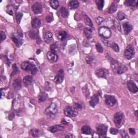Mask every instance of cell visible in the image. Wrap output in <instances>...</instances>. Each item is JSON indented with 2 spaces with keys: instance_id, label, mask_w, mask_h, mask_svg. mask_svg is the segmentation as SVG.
I'll list each match as a JSON object with an SVG mask.
<instances>
[{
  "instance_id": "1",
  "label": "cell",
  "mask_w": 138,
  "mask_h": 138,
  "mask_svg": "<svg viewBox=\"0 0 138 138\" xmlns=\"http://www.w3.org/2000/svg\"><path fill=\"white\" fill-rule=\"evenodd\" d=\"M58 111V108L57 104L52 103L47 107L45 110V113L47 116H49L50 118H54L57 115Z\"/></svg>"
},
{
  "instance_id": "2",
  "label": "cell",
  "mask_w": 138,
  "mask_h": 138,
  "mask_svg": "<svg viewBox=\"0 0 138 138\" xmlns=\"http://www.w3.org/2000/svg\"><path fill=\"white\" fill-rule=\"evenodd\" d=\"M21 68L26 71H31L33 75H35L37 72V69L33 64L29 62H24L21 64Z\"/></svg>"
},
{
  "instance_id": "3",
  "label": "cell",
  "mask_w": 138,
  "mask_h": 138,
  "mask_svg": "<svg viewBox=\"0 0 138 138\" xmlns=\"http://www.w3.org/2000/svg\"><path fill=\"white\" fill-rule=\"evenodd\" d=\"M64 112L66 116L70 118L75 117L78 114L77 110L75 107H73L71 106H66L64 110Z\"/></svg>"
},
{
  "instance_id": "4",
  "label": "cell",
  "mask_w": 138,
  "mask_h": 138,
  "mask_svg": "<svg viewBox=\"0 0 138 138\" xmlns=\"http://www.w3.org/2000/svg\"><path fill=\"white\" fill-rule=\"evenodd\" d=\"M124 121V116L123 113L117 112L114 115V123L115 126L119 128L123 124Z\"/></svg>"
},
{
  "instance_id": "5",
  "label": "cell",
  "mask_w": 138,
  "mask_h": 138,
  "mask_svg": "<svg viewBox=\"0 0 138 138\" xmlns=\"http://www.w3.org/2000/svg\"><path fill=\"white\" fill-rule=\"evenodd\" d=\"M99 34L104 38H108L111 36V31L110 28L102 26L99 29Z\"/></svg>"
},
{
  "instance_id": "6",
  "label": "cell",
  "mask_w": 138,
  "mask_h": 138,
  "mask_svg": "<svg viewBox=\"0 0 138 138\" xmlns=\"http://www.w3.org/2000/svg\"><path fill=\"white\" fill-rule=\"evenodd\" d=\"M135 54L134 49L131 45L127 46L124 52V56L127 59H131L134 57Z\"/></svg>"
},
{
  "instance_id": "7",
  "label": "cell",
  "mask_w": 138,
  "mask_h": 138,
  "mask_svg": "<svg viewBox=\"0 0 138 138\" xmlns=\"http://www.w3.org/2000/svg\"><path fill=\"white\" fill-rule=\"evenodd\" d=\"M105 104L106 105L109 107H112L114 105H115L116 101L115 97L112 95H105Z\"/></svg>"
},
{
  "instance_id": "8",
  "label": "cell",
  "mask_w": 138,
  "mask_h": 138,
  "mask_svg": "<svg viewBox=\"0 0 138 138\" xmlns=\"http://www.w3.org/2000/svg\"><path fill=\"white\" fill-rule=\"evenodd\" d=\"M64 78V72L63 69H60L58 71L57 75H56L54 80L55 83L57 84H61L63 82Z\"/></svg>"
},
{
  "instance_id": "9",
  "label": "cell",
  "mask_w": 138,
  "mask_h": 138,
  "mask_svg": "<svg viewBox=\"0 0 138 138\" xmlns=\"http://www.w3.org/2000/svg\"><path fill=\"white\" fill-rule=\"evenodd\" d=\"M107 126L105 125H99L97 127V134L100 137L104 136L107 133Z\"/></svg>"
},
{
  "instance_id": "10",
  "label": "cell",
  "mask_w": 138,
  "mask_h": 138,
  "mask_svg": "<svg viewBox=\"0 0 138 138\" xmlns=\"http://www.w3.org/2000/svg\"><path fill=\"white\" fill-rule=\"evenodd\" d=\"M95 75H96L98 78H106L107 76L108 72V71L106 70L105 69H98L95 71Z\"/></svg>"
},
{
  "instance_id": "11",
  "label": "cell",
  "mask_w": 138,
  "mask_h": 138,
  "mask_svg": "<svg viewBox=\"0 0 138 138\" xmlns=\"http://www.w3.org/2000/svg\"><path fill=\"white\" fill-rule=\"evenodd\" d=\"M127 86L129 91L130 92H131L132 93H137L138 91L137 85L135 84L134 81H133L132 80H129L127 82Z\"/></svg>"
},
{
  "instance_id": "12",
  "label": "cell",
  "mask_w": 138,
  "mask_h": 138,
  "mask_svg": "<svg viewBox=\"0 0 138 138\" xmlns=\"http://www.w3.org/2000/svg\"><path fill=\"white\" fill-rule=\"evenodd\" d=\"M31 8L34 14H40L42 12V9H43V8H42L41 4L39 3V2H36V3L32 6Z\"/></svg>"
},
{
  "instance_id": "13",
  "label": "cell",
  "mask_w": 138,
  "mask_h": 138,
  "mask_svg": "<svg viewBox=\"0 0 138 138\" xmlns=\"http://www.w3.org/2000/svg\"><path fill=\"white\" fill-rule=\"evenodd\" d=\"M46 56L47 59L51 62H56L58 59V56L57 54L52 51L47 52Z\"/></svg>"
},
{
  "instance_id": "14",
  "label": "cell",
  "mask_w": 138,
  "mask_h": 138,
  "mask_svg": "<svg viewBox=\"0 0 138 138\" xmlns=\"http://www.w3.org/2000/svg\"><path fill=\"white\" fill-rule=\"evenodd\" d=\"M99 97L97 95L94 94L91 98V100L90 101V105L91 106L94 107L99 103Z\"/></svg>"
},
{
  "instance_id": "15",
  "label": "cell",
  "mask_w": 138,
  "mask_h": 138,
  "mask_svg": "<svg viewBox=\"0 0 138 138\" xmlns=\"http://www.w3.org/2000/svg\"><path fill=\"white\" fill-rule=\"evenodd\" d=\"M43 38L44 41L46 43H49L52 41V34L50 31H46L43 34Z\"/></svg>"
},
{
  "instance_id": "16",
  "label": "cell",
  "mask_w": 138,
  "mask_h": 138,
  "mask_svg": "<svg viewBox=\"0 0 138 138\" xmlns=\"http://www.w3.org/2000/svg\"><path fill=\"white\" fill-rule=\"evenodd\" d=\"M64 129V126L60 125H56L52 126L50 127V131L53 133L57 132L58 131H62Z\"/></svg>"
},
{
  "instance_id": "17",
  "label": "cell",
  "mask_w": 138,
  "mask_h": 138,
  "mask_svg": "<svg viewBox=\"0 0 138 138\" xmlns=\"http://www.w3.org/2000/svg\"><path fill=\"white\" fill-rule=\"evenodd\" d=\"M33 81V78L31 76H26L23 78V82L25 86H28L32 84Z\"/></svg>"
},
{
  "instance_id": "18",
  "label": "cell",
  "mask_w": 138,
  "mask_h": 138,
  "mask_svg": "<svg viewBox=\"0 0 138 138\" xmlns=\"http://www.w3.org/2000/svg\"><path fill=\"white\" fill-rule=\"evenodd\" d=\"M123 27L124 29L125 33L126 34H128L133 29V26L131 24L128 23H125L123 24Z\"/></svg>"
},
{
  "instance_id": "19",
  "label": "cell",
  "mask_w": 138,
  "mask_h": 138,
  "mask_svg": "<svg viewBox=\"0 0 138 138\" xmlns=\"http://www.w3.org/2000/svg\"><path fill=\"white\" fill-rule=\"evenodd\" d=\"M12 86L16 90H20L22 87L21 79L20 78H17L14 80L12 83Z\"/></svg>"
},
{
  "instance_id": "20",
  "label": "cell",
  "mask_w": 138,
  "mask_h": 138,
  "mask_svg": "<svg viewBox=\"0 0 138 138\" xmlns=\"http://www.w3.org/2000/svg\"><path fill=\"white\" fill-rule=\"evenodd\" d=\"M81 133L83 134L91 135L92 134V130L90 127L88 126H85L82 127Z\"/></svg>"
},
{
  "instance_id": "21",
  "label": "cell",
  "mask_w": 138,
  "mask_h": 138,
  "mask_svg": "<svg viewBox=\"0 0 138 138\" xmlns=\"http://www.w3.org/2000/svg\"><path fill=\"white\" fill-rule=\"evenodd\" d=\"M118 8V4L116 2H114L111 5L109 9L108 10V12L109 14H113L115 12Z\"/></svg>"
},
{
  "instance_id": "22",
  "label": "cell",
  "mask_w": 138,
  "mask_h": 138,
  "mask_svg": "<svg viewBox=\"0 0 138 138\" xmlns=\"http://www.w3.org/2000/svg\"><path fill=\"white\" fill-rule=\"evenodd\" d=\"M47 98H48V95L46 92H41L38 95V102L39 103L44 102L47 99Z\"/></svg>"
},
{
  "instance_id": "23",
  "label": "cell",
  "mask_w": 138,
  "mask_h": 138,
  "mask_svg": "<svg viewBox=\"0 0 138 138\" xmlns=\"http://www.w3.org/2000/svg\"><path fill=\"white\" fill-rule=\"evenodd\" d=\"M12 41L14 42L15 44L16 45V46L18 47H20L21 45H22L23 44V41H22V39H19V38L17 37V36H16L15 34L12 36Z\"/></svg>"
},
{
  "instance_id": "24",
  "label": "cell",
  "mask_w": 138,
  "mask_h": 138,
  "mask_svg": "<svg viewBox=\"0 0 138 138\" xmlns=\"http://www.w3.org/2000/svg\"><path fill=\"white\" fill-rule=\"evenodd\" d=\"M57 37L59 39V40L63 41H64L65 39L68 36V34L66 33V32L65 31H59V33L57 34Z\"/></svg>"
},
{
  "instance_id": "25",
  "label": "cell",
  "mask_w": 138,
  "mask_h": 138,
  "mask_svg": "<svg viewBox=\"0 0 138 138\" xmlns=\"http://www.w3.org/2000/svg\"><path fill=\"white\" fill-rule=\"evenodd\" d=\"M69 6L71 9H76L79 6V3L77 1H70L69 2Z\"/></svg>"
},
{
  "instance_id": "26",
  "label": "cell",
  "mask_w": 138,
  "mask_h": 138,
  "mask_svg": "<svg viewBox=\"0 0 138 138\" xmlns=\"http://www.w3.org/2000/svg\"><path fill=\"white\" fill-rule=\"evenodd\" d=\"M29 36L32 39H36L37 41H40L39 37H38V34L37 32L34 30H31L29 33Z\"/></svg>"
},
{
  "instance_id": "27",
  "label": "cell",
  "mask_w": 138,
  "mask_h": 138,
  "mask_svg": "<svg viewBox=\"0 0 138 138\" xmlns=\"http://www.w3.org/2000/svg\"><path fill=\"white\" fill-rule=\"evenodd\" d=\"M41 24V22L40 20L37 18H34L32 22V27L34 29L37 28L40 26Z\"/></svg>"
},
{
  "instance_id": "28",
  "label": "cell",
  "mask_w": 138,
  "mask_h": 138,
  "mask_svg": "<svg viewBox=\"0 0 138 138\" xmlns=\"http://www.w3.org/2000/svg\"><path fill=\"white\" fill-rule=\"evenodd\" d=\"M84 34L88 39H91L92 38V31L91 29L86 28L84 29Z\"/></svg>"
},
{
  "instance_id": "29",
  "label": "cell",
  "mask_w": 138,
  "mask_h": 138,
  "mask_svg": "<svg viewBox=\"0 0 138 138\" xmlns=\"http://www.w3.org/2000/svg\"><path fill=\"white\" fill-rule=\"evenodd\" d=\"M128 70V68H127V66L121 65L120 66H119L117 68V73L119 75H121V74H123L124 72H125L126 71Z\"/></svg>"
},
{
  "instance_id": "30",
  "label": "cell",
  "mask_w": 138,
  "mask_h": 138,
  "mask_svg": "<svg viewBox=\"0 0 138 138\" xmlns=\"http://www.w3.org/2000/svg\"><path fill=\"white\" fill-rule=\"evenodd\" d=\"M60 14L62 15V16L64 18H67L68 17L69 15V13L68 10L66 9L65 7H62L61 9L60 10Z\"/></svg>"
},
{
  "instance_id": "31",
  "label": "cell",
  "mask_w": 138,
  "mask_h": 138,
  "mask_svg": "<svg viewBox=\"0 0 138 138\" xmlns=\"http://www.w3.org/2000/svg\"><path fill=\"white\" fill-rule=\"evenodd\" d=\"M83 15H84V21L85 23H86V24H87V25H89V26L91 28H93V23L92 22L91 20H90V18L87 16L83 13Z\"/></svg>"
},
{
  "instance_id": "32",
  "label": "cell",
  "mask_w": 138,
  "mask_h": 138,
  "mask_svg": "<svg viewBox=\"0 0 138 138\" xmlns=\"http://www.w3.org/2000/svg\"><path fill=\"white\" fill-rule=\"evenodd\" d=\"M137 2V1H126L124 2V4L127 7H133L136 6V3Z\"/></svg>"
},
{
  "instance_id": "33",
  "label": "cell",
  "mask_w": 138,
  "mask_h": 138,
  "mask_svg": "<svg viewBox=\"0 0 138 138\" xmlns=\"http://www.w3.org/2000/svg\"><path fill=\"white\" fill-rule=\"evenodd\" d=\"M50 5L54 9H57L59 7V2L56 0H51L50 1Z\"/></svg>"
},
{
  "instance_id": "34",
  "label": "cell",
  "mask_w": 138,
  "mask_h": 138,
  "mask_svg": "<svg viewBox=\"0 0 138 138\" xmlns=\"http://www.w3.org/2000/svg\"><path fill=\"white\" fill-rule=\"evenodd\" d=\"M95 2H96L98 9L99 10H102L104 6V1L103 0H97Z\"/></svg>"
},
{
  "instance_id": "35",
  "label": "cell",
  "mask_w": 138,
  "mask_h": 138,
  "mask_svg": "<svg viewBox=\"0 0 138 138\" xmlns=\"http://www.w3.org/2000/svg\"><path fill=\"white\" fill-rule=\"evenodd\" d=\"M82 91H83L85 96L86 98H88L90 96V92L89 91L88 87H87V85H85L82 89Z\"/></svg>"
},
{
  "instance_id": "36",
  "label": "cell",
  "mask_w": 138,
  "mask_h": 138,
  "mask_svg": "<svg viewBox=\"0 0 138 138\" xmlns=\"http://www.w3.org/2000/svg\"><path fill=\"white\" fill-rule=\"evenodd\" d=\"M30 132L31 135L33 137H37L39 134V130L38 129H36V128L31 129Z\"/></svg>"
},
{
  "instance_id": "37",
  "label": "cell",
  "mask_w": 138,
  "mask_h": 138,
  "mask_svg": "<svg viewBox=\"0 0 138 138\" xmlns=\"http://www.w3.org/2000/svg\"><path fill=\"white\" fill-rule=\"evenodd\" d=\"M117 17H118V18L119 20L122 21V20H123L124 19H125V18H126V15L125 14L124 12H119L118 13Z\"/></svg>"
},
{
  "instance_id": "38",
  "label": "cell",
  "mask_w": 138,
  "mask_h": 138,
  "mask_svg": "<svg viewBox=\"0 0 138 138\" xmlns=\"http://www.w3.org/2000/svg\"><path fill=\"white\" fill-rule=\"evenodd\" d=\"M111 48H112L114 51H115L116 52H118L119 51V47L118 46V44H116L115 43H111Z\"/></svg>"
},
{
  "instance_id": "39",
  "label": "cell",
  "mask_w": 138,
  "mask_h": 138,
  "mask_svg": "<svg viewBox=\"0 0 138 138\" xmlns=\"http://www.w3.org/2000/svg\"><path fill=\"white\" fill-rule=\"evenodd\" d=\"M23 16V14L21 12H18L16 15V22L18 24H20L21 22V20L22 19V17Z\"/></svg>"
},
{
  "instance_id": "40",
  "label": "cell",
  "mask_w": 138,
  "mask_h": 138,
  "mask_svg": "<svg viewBox=\"0 0 138 138\" xmlns=\"http://www.w3.org/2000/svg\"><path fill=\"white\" fill-rule=\"evenodd\" d=\"M96 49L97 50V51L99 52V53H103L104 51V49H103V47L102 46V45L100 44H99V43H98L96 44Z\"/></svg>"
},
{
  "instance_id": "41",
  "label": "cell",
  "mask_w": 138,
  "mask_h": 138,
  "mask_svg": "<svg viewBox=\"0 0 138 138\" xmlns=\"http://www.w3.org/2000/svg\"><path fill=\"white\" fill-rule=\"evenodd\" d=\"M46 21L47 22L51 23L54 21V17H53L52 14H49L46 16Z\"/></svg>"
},
{
  "instance_id": "42",
  "label": "cell",
  "mask_w": 138,
  "mask_h": 138,
  "mask_svg": "<svg viewBox=\"0 0 138 138\" xmlns=\"http://www.w3.org/2000/svg\"><path fill=\"white\" fill-rule=\"evenodd\" d=\"M93 58L91 56H87L85 57V60L86 62L88 64H91L92 63L93 61Z\"/></svg>"
},
{
  "instance_id": "43",
  "label": "cell",
  "mask_w": 138,
  "mask_h": 138,
  "mask_svg": "<svg viewBox=\"0 0 138 138\" xmlns=\"http://www.w3.org/2000/svg\"><path fill=\"white\" fill-rule=\"evenodd\" d=\"M12 69H13V71L12 72V75L11 76H14L15 74H16L18 72V68L17 67V66L16 64H14L12 66Z\"/></svg>"
},
{
  "instance_id": "44",
  "label": "cell",
  "mask_w": 138,
  "mask_h": 138,
  "mask_svg": "<svg viewBox=\"0 0 138 138\" xmlns=\"http://www.w3.org/2000/svg\"><path fill=\"white\" fill-rule=\"evenodd\" d=\"M50 49H51L52 52L56 53L58 51V46L56 44H52L50 46Z\"/></svg>"
},
{
  "instance_id": "45",
  "label": "cell",
  "mask_w": 138,
  "mask_h": 138,
  "mask_svg": "<svg viewBox=\"0 0 138 138\" xmlns=\"http://www.w3.org/2000/svg\"><path fill=\"white\" fill-rule=\"evenodd\" d=\"M75 107L77 110H81L83 108V104L79 103H75Z\"/></svg>"
},
{
  "instance_id": "46",
  "label": "cell",
  "mask_w": 138,
  "mask_h": 138,
  "mask_svg": "<svg viewBox=\"0 0 138 138\" xmlns=\"http://www.w3.org/2000/svg\"><path fill=\"white\" fill-rule=\"evenodd\" d=\"M103 18L102 17H97L95 18V21L98 25H100L103 22Z\"/></svg>"
},
{
  "instance_id": "47",
  "label": "cell",
  "mask_w": 138,
  "mask_h": 138,
  "mask_svg": "<svg viewBox=\"0 0 138 138\" xmlns=\"http://www.w3.org/2000/svg\"><path fill=\"white\" fill-rule=\"evenodd\" d=\"M114 24H115V25L116 26V28L118 29V30L120 32H121V26H120V23H119V22H118V21L115 20V21H114Z\"/></svg>"
},
{
  "instance_id": "48",
  "label": "cell",
  "mask_w": 138,
  "mask_h": 138,
  "mask_svg": "<svg viewBox=\"0 0 138 138\" xmlns=\"http://www.w3.org/2000/svg\"><path fill=\"white\" fill-rule=\"evenodd\" d=\"M119 131L118 129H117L116 128H111L110 129V133L111 134L113 135H116L118 133Z\"/></svg>"
},
{
  "instance_id": "49",
  "label": "cell",
  "mask_w": 138,
  "mask_h": 138,
  "mask_svg": "<svg viewBox=\"0 0 138 138\" xmlns=\"http://www.w3.org/2000/svg\"><path fill=\"white\" fill-rule=\"evenodd\" d=\"M120 135L121 136L123 137V138H129V136L127 134V133H126V132L125 131H124V130H121L120 131Z\"/></svg>"
},
{
  "instance_id": "50",
  "label": "cell",
  "mask_w": 138,
  "mask_h": 138,
  "mask_svg": "<svg viewBox=\"0 0 138 138\" xmlns=\"http://www.w3.org/2000/svg\"><path fill=\"white\" fill-rule=\"evenodd\" d=\"M102 41L104 43V44L105 45V46H109L110 47L111 46V43L112 42H111L110 41H108L107 40H106V39H102Z\"/></svg>"
},
{
  "instance_id": "51",
  "label": "cell",
  "mask_w": 138,
  "mask_h": 138,
  "mask_svg": "<svg viewBox=\"0 0 138 138\" xmlns=\"http://www.w3.org/2000/svg\"><path fill=\"white\" fill-rule=\"evenodd\" d=\"M1 42L5 40L6 38V34L4 33V32L1 31Z\"/></svg>"
},
{
  "instance_id": "52",
  "label": "cell",
  "mask_w": 138,
  "mask_h": 138,
  "mask_svg": "<svg viewBox=\"0 0 138 138\" xmlns=\"http://www.w3.org/2000/svg\"><path fill=\"white\" fill-rule=\"evenodd\" d=\"M15 115V112H12L9 115V120H12V119L14 118Z\"/></svg>"
},
{
  "instance_id": "53",
  "label": "cell",
  "mask_w": 138,
  "mask_h": 138,
  "mask_svg": "<svg viewBox=\"0 0 138 138\" xmlns=\"http://www.w3.org/2000/svg\"><path fill=\"white\" fill-rule=\"evenodd\" d=\"M129 132L132 135H134L135 134V131L134 128H129Z\"/></svg>"
},
{
  "instance_id": "54",
  "label": "cell",
  "mask_w": 138,
  "mask_h": 138,
  "mask_svg": "<svg viewBox=\"0 0 138 138\" xmlns=\"http://www.w3.org/2000/svg\"><path fill=\"white\" fill-rule=\"evenodd\" d=\"M7 12L8 14L10 15H13V11L12 9H7Z\"/></svg>"
},
{
  "instance_id": "55",
  "label": "cell",
  "mask_w": 138,
  "mask_h": 138,
  "mask_svg": "<svg viewBox=\"0 0 138 138\" xmlns=\"http://www.w3.org/2000/svg\"><path fill=\"white\" fill-rule=\"evenodd\" d=\"M62 123L63 124V125H68V123H67V122H66V121H65V120H64V119H62Z\"/></svg>"
},
{
  "instance_id": "56",
  "label": "cell",
  "mask_w": 138,
  "mask_h": 138,
  "mask_svg": "<svg viewBox=\"0 0 138 138\" xmlns=\"http://www.w3.org/2000/svg\"><path fill=\"white\" fill-rule=\"evenodd\" d=\"M41 50L40 49H37L36 51V54L37 55H39L41 53Z\"/></svg>"
},
{
  "instance_id": "57",
  "label": "cell",
  "mask_w": 138,
  "mask_h": 138,
  "mask_svg": "<svg viewBox=\"0 0 138 138\" xmlns=\"http://www.w3.org/2000/svg\"><path fill=\"white\" fill-rule=\"evenodd\" d=\"M65 137H68V138H72V135H66L65 136Z\"/></svg>"
}]
</instances>
